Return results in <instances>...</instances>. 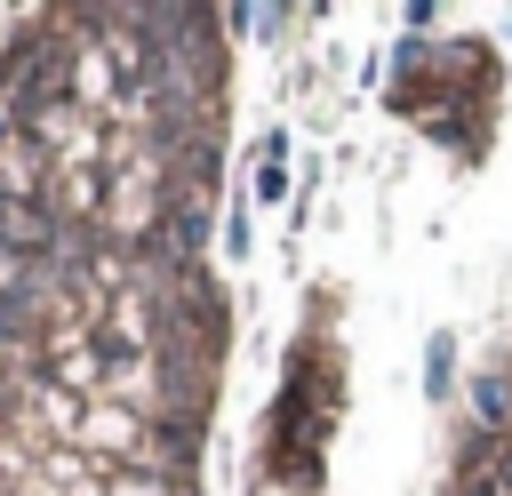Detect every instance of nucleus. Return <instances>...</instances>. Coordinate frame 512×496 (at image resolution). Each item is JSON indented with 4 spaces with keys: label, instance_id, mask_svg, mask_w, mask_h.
Masks as SVG:
<instances>
[{
    "label": "nucleus",
    "instance_id": "f257e3e1",
    "mask_svg": "<svg viewBox=\"0 0 512 496\" xmlns=\"http://www.w3.org/2000/svg\"><path fill=\"white\" fill-rule=\"evenodd\" d=\"M440 496H512V352H496L488 376L472 384Z\"/></svg>",
    "mask_w": 512,
    "mask_h": 496
},
{
    "label": "nucleus",
    "instance_id": "f03ea898",
    "mask_svg": "<svg viewBox=\"0 0 512 496\" xmlns=\"http://www.w3.org/2000/svg\"><path fill=\"white\" fill-rule=\"evenodd\" d=\"M8 144H16V120H8V104H0V152H8Z\"/></svg>",
    "mask_w": 512,
    "mask_h": 496
}]
</instances>
